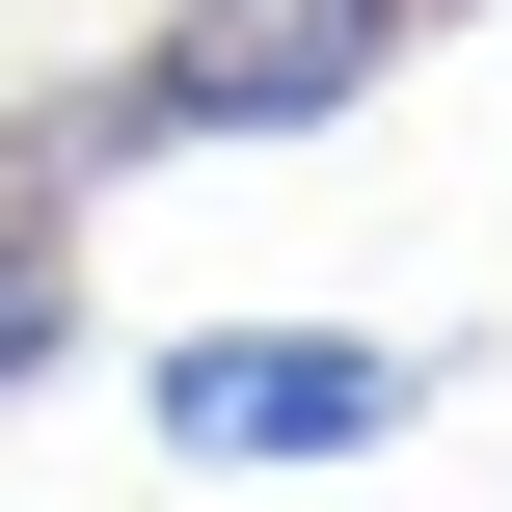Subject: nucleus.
Listing matches in <instances>:
<instances>
[{
  "label": "nucleus",
  "instance_id": "nucleus-1",
  "mask_svg": "<svg viewBox=\"0 0 512 512\" xmlns=\"http://www.w3.org/2000/svg\"><path fill=\"white\" fill-rule=\"evenodd\" d=\"M405 54H432V0H162L27 135V216H81L108 162H189V135H351V108H405Z\"/></svg>",
  "mask_w": 512,
  "mask_h": 512
},
{
  "label": "nucleus",
  "instance_id": "nucleus-2",
  "mask_svg": "<svg viewBox=\"0 0 512 512\" xmlns=\"http://www.w3.org/2000/svg\"><path fill=\"white\" fill-rule=\"evenodd\" d=\"M405 405H459V351H405V324H162V351H135V432H162L189 486L378 459Z\"/></svg>",
  "mask_w": 512,
  "mask_h": 512
},
{
  "label": "nucleus",
  "instance_id": "nucleus-3",
  "mask_svg": "<svg viewBox=\"0 0 512 512\" xmlns=\"http://www.w3.org/2000/svg\"><path fill=\"white\" fill-rule=\"evenodd\" d=\"M81 378V216H0V405Z\"/></svg>",
  "mask_w": 512,
  "mask_h": 512
}]
</instances>
